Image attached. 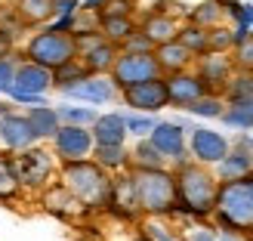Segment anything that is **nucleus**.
<instances>
[{
  "mask_svg": "<svg viewBox=\"0 0 253 241\" xmlns=\"http://www.w3.org/2000/svg\"><path fill=\"white\" fill-rule=\"evenodd\" d=\"M173 180H176V210L195 220H207L213 213V204H216V189H219L216 173L207 164L185 161L173 170Z\"/></svg>",
  "mask_w": 253,
  "mask_h": 241,
  "instance_id": "obj_1",
  "label": "nucleus"
},
{
  "mask_svg": "<svg viewBox=\"0 0 253 241\" xmlns=\"http://www.w3.org/2000/svg\"><path fill=\"white\" fill-rule=\"evenodd\" d=\"M59 183L81 201L86 210H108L111 201V173L99 167L93 158L84 161H62L59 164Z\"/></svg>",
  "mask_w": 253,
  "mask_h": 241,
  "instance_id": "obj_2",
  "label": "nucleus"
},
{
  "mask_svg": "<svg viewBox=\"0 0 253 241\" xmlns=\"http://www.w3.org/2000/svg\"><path fill=\"white\" fill-rule=\"evenodd\" d=\"M213 220L219 229L253 235V170L238 180H222L216 189V204H213Z\"/></svg>",
  "mask_w": 253,
  "mask_h": 241,
  "instance_id": "obj_3",
  "label": "nucleus"
},
{
  "mask_svg": "<svg viewBox=\"0 0 253 241\" xmlns=\"http://www.w3.org/2000/svg\"><path fill=\"white\" fill-rule=\"evenodd\" d=\"M130 186L139 213L145 217H170L176 213V180L167 167H130Z\"/></svg>",
  "mask_w": 253,
  "mask_h": 241,
  "instance_id": "obj_4",
  "label": "nucleus"
},
{
  "mask_svg": "<svg viewBox=\"0 0 253 241\" xmlns=\"http://www.w3.org/2000/svg\"><path fill=\"white\" fill-rule=\"evenodd\" d=\"M78 56V47H74V37L71 34H62V31H53V28H37L34 34H28L25 41V49H22V59L28 62H37L43 68H59L62 62H68Z\"/></svg>",
  "mask_w": 253,
  "mask_h": 241,
  "instance_id": "obj_5",
  "label": "nucleus"
},
{
  "mask_svg": "<svg viewBox=\"0 0 253 241\" xmlns=\"http://www.w3.org/2000/svg\"><path fill=\"white\" fill-rule=\"evenodd\" d=\"M16 173H19L22 189H28V192H41V189H46L49 180L59 173L56 155L34 143V145H28V148L16 151Z\"/></svg>",
  "mask_w": 253,
  "mask_h": 241,
  "instance_id": "obj_6",
  "label": "nucleus"
},
{
  "mask_svg": "<svg viewBox=\"0 0 253 241\" xmlns=\"http://www.w3.org/2000/svg\"><path fill=\"white\" fill-rule=\"evenodd\" d=\"M108 78L118 87V93L124 90V87H130V84L148 81V78H161V65L155 59V49H151V53H124L121 49L115 65H111V71H108Z\"/></svg>",
  "mask_w": 253,
  "mask_h": 241,
  "instance_id": "obj_7",
  "label": "nucleus"
},
{
  "mask_svg": "<svg viewBox=\"0 0 253 241\" xmlns=\"http://www.w3.org/2000/svg\"><path fill=\"white\" fill-rule=\"evenodd\" d=\"M121 99L126 108L133 111H145V115H158L161 108L170 105L167 99V84H164V74L161 78H148V81H139V84H130L121 90Z\"/></svg>",
  "mask_w": 253,
  "mask_h": 241,
  "instance_id": "obj_8",
  "label": "nucleus"
},
{
  "mask_svg": "<svg viewBox=\"0 0 253 241\" xmlns=\"http://www.w3.org/2000/svg\"><path fill=\"white\" fill-rule=\"evenodd\" d=\"M93 133L90 127L81 124H59V130L53 133V151L59 161H84L93 151Z\"/></svg>",
  "mask_w": 253,
  "mask_h": 241,
  "instance_id": "obj_9",
  "label": "nucleus"
},
{
  "mask_svg": "<svg viewBox=\"0 0 253 241\" xmlns=\"http://www.w3.org/2000/svg\"><path fill=\"white\" fill-rule=\"evenodd\" d=\"M65 99H71V102H86V105H105L111 102V99L118 96V87L111 84L108 74H86V78L74 81L68 87H62L59 90Z\"/></svg>",
  "mask_w": 253,
  "mask_h": 241,
  "instance_id": "obj_10",
  "label": "nucleus"
},
{
  "mask_svg": "<svg viewBox=\"0 0 253 241\" xmlns=\"http://www.w3.org/2000/svg\"><path fill=\"white\" fill-rule=\"evenodd\" d=\"M185 133L188 130L179 121H158L155 127H151L148 139L155 143V148L161 151L164 158H173V164L179 167V164L192 161V158H188V151H185V145H188V136Z\"/></svg>",
  "mask_w": 253,
  "mask_h": 241,
  "instance_id": "obj_11",
  "label": "nucleus"
},
{
  "mask_svg": "<svg viewBox=\"0 0 253 241\" xmlns=\"http://www.w3.org/2000/svg\"><path fill=\"white\" fill-rule=\"evenodd\" d=\"M229 148H232L229 139L222 133H216V130H210V127H192V130H188V155H192L198 164L213 167V164H219L225 158Z\"/></svg>",
  "mask_w": 253,
  "mask_h": 241,
  "instance_id": "obj_12",
  "label": "nucleus"
},
{
  "mask_svg": "<svg viewBox=\"0 0 253 241\" xmlns=\"http://www.w3.org/2000/svg\"><path fill=\"white\" fill-rule=\"evenodd\" d=\"M195 74L201 81H204L207 93H219L225 90V84H229V78L235 74V62H232V53H204L195 59Z\"/></svg>",
  "mask_w": 253,
  "mask_h": 241,
  "instance_id": "obj_13",
  "label": "nucleus"
},
{
  "mask_svg": "<svg viewBox=\"0 0 253 241\" xmlns=\"http://www.w3.org/2000/svg\"><path fill=\"white\" fill-rule=\"evenodd\" d=\"M37 143V133H34V127L28 121V115H22V111L16 108H9L0 115V145H3L6 151H22V148H28Z\"/></svg>",
  "mask_w": 253,
  "mask_h": 241,
  "instance_id": "obj_14",
  "label": "nucleus"
},
{
  "mask_svg": "<svg viewBox=\"0 0 253 241\" xmlns=\"http://www.w3.org/2000/svg\"><path fill=\"white\" fill-rule=\"evenodd\" d=\"M164 84H167V99H170L173 108H185V105H192L195 99H201L207 93V87L195 74V68H185V71H176V74H164Z\"/></svg>",
  "mask_w": 253,
  "mask_h": 241,
  "instance_id": "obj_15",
  "label": "nucleus"
},
{
  "mask_svg": "<svg viewBox=\"0 0 253 241\" xmlns=\"http://www.w3.org/2000/svg\"><path fill=\"white\" fill-rule=\"evenodd\" d=\"M41 204H43L46 213H53V217H59V220H68V223L81 220L86 213V207L62 183H49L46 189H41Z\"/></svg>",
  "mask_w": 253,
  "mask_h": 241,
  "instance_id": "obj_16",
  "label": "nucleus"
},
{
  "mask_svg": "<svg viewBox=\"0 0 253 241\" xmlns=\"http://www.w3.org/2000/svg\"><path fill=\"white\" fill-rule=\"evenodd\" d=\"M12 90L19 93H34V96H46L53 90V71L37 65V62L19 59L16 65V78H12Z\"/></svg>",
  "mask_w": 253,
  "mask_h": 241,
  "instance_id": "obj_17",
  "label": "nucleus"
},
{
  "mask_svg": "<svg viewBox=\"0 0 253 241\" xmlns=\"http://www.w3.org/2000/svg\"><path fill=\"white\" fill-rule=\"evenodd\" d=\"M93 143L96 145H124L126 143V124L121 111H105V115H96V121L90 124Z\"/></svg>",
  "mask_w": 253,
  "mask_h": 241,
  "instance_id": "obj_18",
  "label": "nucleus"
},
{
  "mask_svg": "<svg viewBox=\"0 0 253 241\" xmlns=\"http://www.w3.org/2000/svg\"><path fill=\"white\" fill-rule=\"evenodd\" d=\"M139 31L158 47V44L176 41V34H179V19H173L170 12H164V9H151L148 16L139 22Z\"/></svg>",
  "mask_w": 253,
  "mask_h": 241,
  "instance_id": "obj_19",
  "label": "nucleus"
},
{
  "mask_svg": "<svg viewBox=\"0 0 253 241\" xmlns=\"http://www.w3.org/2000/svg\"><path fill=\"white\" fill-rule=\"evenodd\" d=\"M213 167H216L213 173H216L219 183L222 180H238V176H247L253 170V151L244 143H238V145H232L229 151H225V158L219 164H213Z\"/></svg>",
  "mask_w": 253,
  "mask_h": 241,
  "instance_id": "obj_20",
  "label": "nucleus"
},
{
  "mask_svg": "<svg viewBox=\"0 0 253 241\" xmlns=\"http://www.w3.org/2000/svg\"><path fill=\"white\" fill-rule=\"evenodd\" d=\"M155 59L161 65V74H176V71H185L195 65V56L179 44V41H167V44H158L155 47Z\"/></svg>",
  "mask_w": 253,
  "mask_h": 241,
  "instance_id": "obj_21",
  "label": "nucleus"
},
{
  "mask_svg": "<svg viewBox=\"0 0 253 241\" xmlns=\"http://www.w3.org/2000/svg\"><path fill=\"white\" fill-rule=\"evenodd\" d=\"M118 53H121V49L111 44V41H105V37H102V41H96L90 49H84L78 59L86 65V71H90V74H108L111 65H115V59H118Z\"/></svg>",
  "mask_w": 253,
  "mask_h": 241,
  "instance_id": "obj_22",
  "label": "nucleus"
},
{
  "mask_svg": "<svg viewBox=\"0 0 253 241\" xmlns=\"http://www.w3.org/2000/svg\"><path fill=\"white\" fill-rule=\"evenodd\" d=\"M22 195V183H19V173H16V158L12 151L0 148V201L9 204Z\"/></svg>",
  "mask_w": 253,
  "mask_h": 241,
  "instance_id": "obj_23",
  "label": "nucleus"
},
{
  "mask_svg": "<svg viewBox=\"0 0 253 241\" xmlns=\"http://www.w3.org/2000/svg\"><path fill=\"white\" fill-rule=\"evenodd\" d=\"M12 9L19 12V19L28 28H41L53 19V0H16Z\"/></svg>",
  "mask_w": 253,
  "mask_h": 241,
  "instance_id": "obj_24",
  "label": "nucleus"
},
{
  "mask_svg": "<svg viewBox=\"0 0 253 241\" xmlns=\"http://www.w3.org/2000/svg\"><path fill=\"white\" fill-rule=\"evenodd\" d=\"M25 115H28V121H31V127H34V133H37V143H41V139H53V133L59 130V115H56V108L53 105H28V111H25Z\"/></svg>",
  "mask_w": 253,
  "mask_h": 241,
  "instance_id": "obj_25",
  "label": "nucleus"
},
{
  "mask_svg": "<svg viewBox=\"0 0 253 241\" xmlns=\"http://www.w3.org/2000/svg\"><path fill=\"white\" fill-rule=\"evenodd\" d=\"M139 25L133 22V16H99V34L111 41L115 47H121L126 37H130Z\"/></svg>",
  "mask_w": 253,
  "mask_h": 241,
  "instance_id": "obj_26",
  "label": "nucleus"
},
{
  "mask_svg": "<svg viewBox=\"0 0 253 241\" xmlns=\"http://www.w3.org/2000/svg\"><path fill=\"white\" fill-rule=\"evenodd\" d=\"M90 158L99 164V167H105L108 173H118V170L130 167V151L124 145H93Z\"/></svg>",
  "mask_w": 253,
  "mask_h": 241,
  "instance_id": "obj_27",
  "label": "nucleus"
},
{
  "mask_svg": "<svg viewBox=\"0 0 253 241\" xmlns=\"http://www.w3.org/2000/svg\"><path fill=\"white\" fill-rule=\"evenodd\" d=\"M219 121H222V124H229V127H235V130H253V99H241V102H225Z\"/></svg>",
  "mask_w": 253,
  "mask_h": 241,
  "instance_id": "obj_28",
  "label": "nucleus"
},
{
  "mask_svg": "<svg viewBox=\"0 0 253 241\" xmlns=\"http://www.w3.org/2000/svg\"><path fill=\"white\" fill-rule=\"evenodd\" d=\"M130 167H167V158L155 148L148 136H142L130 151Z\"/></svg>",
  "mask_w": 253,
  "mask_h": 241,
  "instance_id": "obj_29",
  "label": "nucleus"
},
{
  "mask_svg": "<svg viewBox=\"0 0 253 241\" xmlns=\"http://www.w3.org/2000/svg\"><path fill=\"white\" fill-rule=\"evenodd\" d=\"M56 115H59V121L62 124H81V127H90L93 121H96V115L99 111L93 108V105H86V102H62V105H56Z\"/></svg>",
  "mask_w": 253,
  "mask_h": 241,
  "instance_id": "obj_30",
  "label": "nucleus"
},
{
  "mask_svg": "<svg viewBox=\"0 0 253 241\" xmlns=\"http://www.w3.org/2000/svg\"><path fill=\"white\" fill-rule=\"evenodd\" d=\"M176 41H179L195 59L207 53V28H201V25H195V22L179 25V34H176Z\"/></svg>",
  "mask_w": 253,
  "mask_h": 241,
  "instance_id": "obj_31",
  "label": "nucleus"
},
{
  "mask_svg": "<svg viewBox=\"0 0 253 241\" xmlns=\"http://www.w3.org/2000/svg\"><path fill=\"white\" fill-rule=\"evenodd\" d=\"M225 102H241V99H253V71H235L229 84L222 90Z\"/></svg>",
  "mask_w": 253,
  "mask_h": 241,
  "instance_id": "obj_32",
  "label": "nucleus"
},
{
  "mask_svg": "<svg viewBox=\"0 0 253 241\" xmlns=\"http://www.w3.org/2000/svg\"><path fill=\"white\" fill-rule=\"evenodd\" d=\"M225 19V9L219 0H204V3H198L192 12H188V22L201 25V28H213V25H222Z\"/></svg>",
  "mask_w": 253,
  "mask_h": 241,
  "instance_id": "obj_33",
  "label": "nucleus"
},
{
  "mask_svg": "<svg viewBox=\"0 0 253 241\" xmlns=\"http://www.w3.org/2000/svg\"><path fill=\"white\" fill-rule=\"evenodd\" d=\"M86 65L74 56V59H68V62H62L59 68H53V90H62V87H68V84H74V81H81V78H86Z\"/></svg>",
  "mask_w": 253,
  "mask_h": 241,
  "instance_id": "obj_34",
  "label": "nucleus"
},
{
  "mask_svg": "<svg viewBox=\"0 0 253 241\" xmlns=\"http://www.w3.org/2000/svg\"><path fill=\"white\" fill-rule=\"evenodd\" d=\"M232 49H235L232 25H213V28H207V53H232Z\"/></svg>",
  "mask_w": 253,
  "mask_h": 241,
  "instance_id": "obj_35",
  "label": "nucleus"
},
{
  "mask_svg": "<svg viewBox=\"0 0 253 241\" xmlns=\"http://www.w3.org/2000/svg\"><path fill=\"white\" fill-rule=\"evenodd\" d=\"M222 108H225V99L219 93H204L201 99H195L192 105H185V111L195 115V118H219Z\"/></svg>",
  "mask_w": 253,
  "mask_h": 241,
  "instance_id": "obj_36",
  "label": "nucleus"
},
{
  "mask_svg": "<svg viewBox=\"0 0 253 241\" xmlns=\"http://www.w3.org/2000/svg\"><path fill=\"white\" fill-rule=\"evenodd\" d=\"M124 124H126V133L136 136V139H142L151 133V127L158 124L155 115H145V111H130V115H124Z\"/></svg>",
  "mask_w": 253,
  "mask_h": 241,
  "instance_id": "obj_37",
  "label": "nucleus"
},
{
  "mask_svg": "<svg viewBox=\"0 0 253 241\" xmlns=\"http://www.w3.org/2000/svg\"><path fill=\"white\" fill-rule=\"evenodd\" d=\"M232 62H235V71H253V34L244 37L241 44H235Z\"/></svg>",
  "mask_w": 253,
  "mask_h": 241,
  "instance_id": "obj_38",
  "label": "nucleus"
},
{
  "mask_svg": "<svg viewBox=\"0 0 253 241\" xmlns=\"http://www.w3.org/2000/svg\"><path fill=\"white\" fill-rule=\"evenodd\" d=\"M118 49H124V53H151V49H155V44H151L148 37L136 28V31H133L130 37H126V41H124Z\"/></svg>",
  "mask_w": 253,
  "mask_h": 241,
  "instance_id": "obj_39",
  "label": "nucleus"
},
{
  "mask_svg": "<svg viewBox=\"0 0 253 241\" xmlns=\"http://www.w3.org/2000/svg\"><path fill=\"white\" fill-rule=\"evenodd\" d=\"M136 0H102L99 16H133Z\"/></svg>",
  "mask_w": 253,
  "mask_h": 241,
  "instance_id": "obj_40",
  "label": "nucleus"
},
{
  "mask_svg": "<svg viewBox=\"0 0 253 241\" xmlns=\"http://www.w3.org/2000/svg\"><path fill=\"white\" fill-rule=\"evenodd\" d=\"M16 65H19V56H3L0 59V93H6L12 87V78H16Z\"/></svg>",
  "mask_w": 253,
  "mask_h": 241,
  "instance_id": "obj_41",
  "label": "nucleus"
},
{
  "mask_svg": "<svg viewBox=\"0 0 253 241\" xmlns=\"http://www.w3.org/2000/svg\"><path fill=\"white\" fill-rule=\"evenodd\" d=\"M78 16V12H74ZM74 16H53L46 22V28H53V31H62V34H71L74 31Z\"/></svg>",
  "mask_w": 253,
  "mask_h": 241,
  "instance_id": "obj_42",
  "label": "nucleus"
},
{
  "mask_svg": "<svg viewBox=\"0 0 253 241\" xmlns=\"http://www.w3.org/2000/svg\"><path fill=\"white\" fill-rule=\"evenodd\" d=\"M81 9V0H53V16H74Z\"/></svg>",
  "mask_w": 253,
  "mask_h": 241,
  "instance_id": "obj_43",
  "label": "nucleus"
},
{
  "mask_svg": "<svg viewBox=\"0 0 253 241\" xmlns=\"http://www.w3.org/2000/svg\"><path fill=\"white\" fill-rule=\"evenodd\" d=\"M16 53V41H12V34L3 28V25H0V59L3 56H12Z\"/></svg>",
  "mask_w": 253,
  "mask_h": 241,
  "instance_id": "obj_44",
  "label": "nucleus"
},
{
  "mask_svg": "<svg viewBox=\"0 0 253 241\" xmlns=\"http://www.w3.org/2000/svg\"><path fill=\"white\" fill-rule=\"evenodd\" d=\"M99 9H102V0H81V12H96L99 16Z\"/></svg>",
  "mask_w": 253,
  "mask_h": 241,
  "instance_id": "obj_45",
  "label": "nucleus"
},
{
  "mask_svg": "<svg viewBox=\"0 0 253 241\" xmlns=\"http://www.w3.org/2000/svg\"><path fill=\"white\" fill-rule=\"evenodd\" d=\"M192 241H219V238L213 235V232H207V229H201V232H195V235H192Z\"/></svg>",
  "mask_w": 253,
  "mask_h": 241,
  "instance_id": "obj_46",
  "label": "nucleus"
},
{
  "mask_svg": "<svg viewBox=\"0 0 253 241\" xmlns=\"http://www.w3.org/2000/svg\"><path fill=\"white\" fill-rule=\"evenodd\" d=\"M219 241H244V235H238V232H225V235H219Z\"/></svg>",
  "mask_w": 253,
  "mask_h": 241,
  "instance_id": "obj_47",
  "label": "nucleus"
},
{
  "mask_svg": "<svg viewBox=\"0 0 253 241\" xmlns=\"http://www.w3.org/2000/svg\"><path fill=\"white\" fill-rule=\"evenodd\" d=\"M3 111H9V105H6V102H0V115H3Z\"/></svg>",
  "mask_w": 253,
  "mask_h": 241,
  "instance_id": "obj_48",
  "label": "nucleus"
},
{
  "mask_svg": "<svg viewBox=\"0 0 253 241\" xmlns=\"http://www.w3.org/2000/svg\"><path fill=\"white\" fill-rule=\"evenodd\" d=\"M6 3H9V0H0V6H6Z\"/></svg>",
  "mask_w": 253,
  "mask_h": 241,
  "instance_id": "obj_49",
  "label": "nucleus"
}]
</instances>
